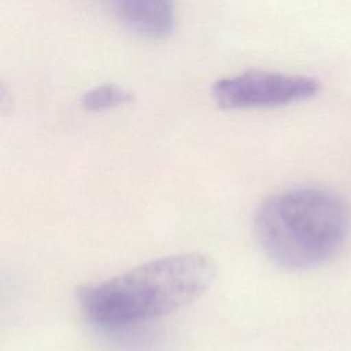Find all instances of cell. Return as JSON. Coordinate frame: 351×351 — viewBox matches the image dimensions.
<instances>
[{
  "label": "cell",
  "mask_w": 351,
  "mask_h": 351,
  "mask_svg": "<svg viewBox=\"0 0 351 351\" xmlns=\"http://www.w3.org/2000/svg\"><path fill=\"white\" fill-rule=\"evenodd\" d=\"M350 228L343 199L319 186H293L266 197L255 211L262 252L285 270H308L341 248Z\"/></svg>",
  "instance_id": "7a4b0ae2"
},
{
  "label": "cell",
  "mask_w": 351,
  "mask_h": 351,
  "mask_svg": "<svg viewBox=\"0 0 351 351\" xmlns=\"http://www.w3.org/2000/svg\"><path fill=\"white\" fill-rule=\"evenodd\" d=\"M319 82L308 75L250 70L217 80L211 97L225 110L276 108L315 96Z\"/></svg>",
  "instance_id": "3957f363"
},
{
  "label": "cell",
  "mask_w": 351,
  "mask_h": 351,
  "mask_svg": "<svg viewBox=\"0 0 351 351\" xmlns=\"http://www.w3.org/2000/svg\"><path fill=\"white\" fill-rule=\"evenodd\" d=\"M214 261L202 252L152 259L125 273L78 289L84 318L118 330L166 317L199 299L213 284Z\"/></svg>",
  "instance_id": "6da1fadb"
},
{
  "label": "cell",
  "mask_w": 351,
  "mask_h": 351,
  "mask_svg": "<svg viewBox=\"0 0 351 351\" xmlns=\"http://www.w3.org/2000/svg\"><path fill=\"white\" fill-rule=\"evenodd\" d=\"M132 101V93L115 84H103L86 90L81 97V106L89 112H103L122 107Z\"/></svg>",
  "instance_id": "5b68a950"
},
{
  "label": "cell",
  "mask_w": 351,
  "mask_h": 351,
  "mask_svg": "<svg viewBox=\"0 0 351 351\" xmlns=\"http://www.w3.org/2000/svg\"><path fill=\"white\" fill-rule=\"evenodd\" d=\"M123 27L147 40H163L176 25L174 0H97Z\"/></svg>",
  "instance_id": "277c9868"
}]
</instances>
